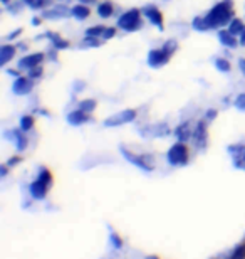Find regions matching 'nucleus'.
Masks as SVG:
<instances>
[{"label":"nucleus","mask_w":245,"mask_h":259,"mask_svg":"<svg viewBox=\"0 0 245 259\" xmlns=\"http://www.w3.org/2000/svg\"><path fill=\"white\" fill-rule=\"evenodd\" d=\"M233 17H235V14H233L232 0H222V2H217L205 15L207 22L210 25V30H218V29L227 27Z\"/></svg>","instance_id":"obj_1"},{"label":"nucleus","mask_w":245,"mask_h":259,"mask_svg":"<svg viewBox=\"0 0 245 259\" xmlns=\"http://www.w3.org/2000/svg\"><path fill=\"white\" fill-rule=\"evenodd\" d=\"M119 152L124 157L126 162H129L131 165H134L136 168L143 170V172H153L155 170V157L151 153H136V152H131L128 147L124 145H119Z\"/></svg>","instance_id":"obj_2"},{"label":"nucleus","mask_w":245,"mask_h":259,"mask_svg":"<svg viewBox=\"0 0 245 259\" xmlns=\"http://www.w3.org/2000/svg\"><path fill=\"white\" fill-rule=\"evenodd\" d=\"M116 27L124 32H136L143 27V12L141 9H128L116 20Z\"/></svg>","instance_id":"obj_3"},{"label":"nucleus","mask_w":245,"mask_h":259,"mask_svg":"<svg viewBox=\"0 0 245 259\" xmlns=\"http://www.w3.org/2000/svg\"><path fill=\"white\" fill-rule=\"evenodd\" d=\"M166 162L170 167H186L190 162V152L186 143L176 140L166 152Z\"/></svg>","instance_id":"obj_4"},{"label":"nucleus","mask_w":245,"mask_h":259,"mask_svg":"<svg viewBox=\"0 0 245 259\" xmlns=\"http://www.w3.org/2000/svg\"><path fill=\"white\" fill-rule=\"evenodd\" d=\"M138 118V111L133 110V108H128V110L118 111L114 115L108 116L106 120L103 121V125L106 128H118L123 125H128V123H133Z\"/></svg>","instance_id":"obj_5"},{"label":"nucleus","mask_w":245,"mask_h":259,"mask_svg":"<svg viewBox=\"0 0 245 259\" xmlns=\"http://www.w3.org/2000/svg\"><path fill=\"white\" fill-rule=\"evenodd\" d=\"M207 120L203 118L195 125L193 128V135H191V143L198 152H205L208 147V125Z\"/></svg>","instance_id":"obj_6"},{"label":"nucleus","mask_w":245,"mask_h":259,"mask_svg":"<svg viewBox=\"0 0 245 259\" xmlns=\"http://www.w3.org/2000/svg\"><path fill=\"white\" fill-rule=\"evenodd\" d=\"M141 12H143V17L146 19L151 25H155V27L158 29V30H165L163 14H161V10L156 7L155 4H146L141 9Z\"/></svg>","instance_id":"obj_7"},{"label":"nucleus","mask_w":245,"mask_h":259,"mask_svg":"<svg viewBox=\"0 0 245 259\" xmlns=\"http://www.w3.org/2000/svg\"><path fill=\"white\" fill-rule=\"evenodd\" d=\"M228 157L232 158L233 168L245 172V143H232L227 147Z\"/></svg>","instance_id":"obj_8"},{"label":"nucleus","mask_w":245,"mask_h":259,"mask_svg":"<svg viewBox=\"0 0 245 259\" xmlns=\"http://www.w3.org/2000/svg\"><path fill=\"white\" fill-rule=\"evenodd\" d=\"M71 15V9L67 4H54L51 5L49 9H45L40 12V17L47 19V20H61V19H67Z\"/></svg>","instance_id":"obj_9"},{"label":"nucleus","mask_w":245,"mask_h":259,"mask_svg":"<svg viewBox=\"0 0 245 259\" xmlns=\"http://www.w3.org/2000/svg\"><path fill=\"white\" fill-rule=\"evenodd\" d=\"M4 137L7 140H12L14 142V147L17 150L19 153H22L27 150L29 147V138H27V133L22 132L20 128H15V130H7V132L4 133Z\"/></svg>","instance_id":"obj_10"},{"label":"nucleus","mask_w":245,"mask_h":259,"mask_svg":"<svg viewBox=\"0 0 245 259\" xmlns=\"http://www.w3.org/2000/svg\"><path fill=\"white\" fill-rule=\"evenodd\" d=\"M170 58L171 56L166 53V51L161 48V49H151L148 56H146V64L153 69H160L170 63Z\"/></svg>","instance_id":"obj_11"},{"label":"nucleus","mask_w":245,"mask_h":259,"mask_svg":"<svg viewBox=\"0 0 245 259\" xmlns=\"http://www.w3.org/2000/svg\"><path fill=\"white\" fill-rule=\"evenodd\" d=\"M34 90V79H30L29 76H19L14 79L12 93L15 96H27Z\"/></svg>","instance_id":"obj_12"},{"label":"nucleus","mask_w":245,"mask_h":259,"mask_svg":"<svg viewBox=\"0 0 245 259\" xmlns=\"http://www.w3.org/2000/svg\"><path fill=\"white\" fill-rule=\"evenodd\" d=\"M45 59V53H32L19 59L17 67L20 71H30L35 66H40Z\"/></svg>","instance_id":"obj_13"},{"label":"nucleus","mask_w":245,"mask_h":259,"mask_svg":"<svg viewBox=\"0 0 245 259\" xmlns=\"http://www.w3.org/2000/svg\"><path fill=\"white\" fill-rule=\"evenodd\" d=\"M168 123H156V125H146L144 130H139V133L146 138H163L166 135H170Z\"/></svg>","instance_id":"obj_14"},{"label":"nucleus","mask_w":245,"mask_h":259,"mask_svg":"<svg viewBox=\"0 0 245 259\" xmlns=\"http://www.w3.org/2000/svg\"><path fill=\"white\" fill-rule=\"evenodd\" d=\"M42 39H49V42L52 48H56L57 51H64V49H69L71 44L69 40H66L64 37H61L57 32H52V30H47L45 34H40V35H35V40H42Z\"/></svg>","instance_id":"obj_15"},{"label":"nucleus","mask_w":245,"mask_h":259,"mask_svg":"<svg viewBox=\"0 0 245 259\" xmlns=\"http://www.w3.org/2000/svg\"><path fill=\"white\" fill-rule=\"evenodd\" d=\"M66 121L69 123L71 126H81V125H86V123L92 121V118H91L89 113L76 108V110H72L66 115Z\"/></svg>","instance_id":"obj_16"},{"label":"nucleus","mask_w":245,"mask_h":259,"mask_svg":"<svg viewBox=\"0 0 245 259\" xmlns=\"http://www.w3.org/2000/svg\"><path fill=\"white\" fill-rule=\"evenodd\" d=\"M49 185L42 184L40 180L35 179L34 182L29 184V195L32 197L34 200H45V197H47V192H49Z\"/></svg>","instance_id":"obj_17"},{"label":"nucleus","mask_w":245,"mask_h":259,"mask_svg":"<svg viewBox=\"0 0 245 259\" xmlns=\"http://www.w3.org/2000/svg\"><path fill=\"white\" fill-rule=\"evenodd\" d=\"M218 42H220L223 48H228V49H237L238 46V39L237 35H233L228 29H218Z\"/></svg>","instance_id":"obj_18"},{"label":"nucleus","mask_w":245,"mask_h":259,"mask_svg":"<svg viewBox=\"0 0 245 259\" xmlns=\"http://www.w3.org/2000/svg\"><path fill=\"white\" fill-rule=\"evenodd\" d=\"M173 135L178 142H183V143H188L191 142V135H193V130H191L190 121H181L180 125H176L173 130Z\"/></svg>","instance_id":"obj_19"},{"label":"nucleus","mask_w":245,"mask_h":259,"mask_svg":"<svg viewBox=\"0 0 245 259\" xmlns=\"http://www.w3.org/2000/svg\"><path fill=\"white\" fill-rule=\"evenodd\" d=\"M17 46H12V44H4L2 48H0V66L5 67L10 61L14 59L15 53H17Z\"/></svg>","instance_id":"obj_20"},{"label":"nucleus","mask_w":245,"mask_h":259,"mask_svg":"<svg viewBox=\"0 0 245 259\" xmlns=\"http://www.w3.org/2000/svg\"><path fill=\"white\" fill-rule=\"evenodd\" d=\"M91 15V10H89V5H84V4H76L74 7H71V17H74L76 20H82L89 19Z\"/></svg>","instance_id":"obj_21"},{"label":"nucleus","mask_w":245,"mask_h":259,"mask_svg":"<svg viewBox=\"0 0 245 259\" xmlns=\"http://www.w3.org/2000/svg\"><path fill=\"white\" fill-rule=\"evenodd\" d=\"M96 14H97L101 19H109V17H113V14H114V4H113V2H109V0H104V2L97 4Z\"/></svg>","instance_id":"obj_22"},{"label":"nucleus","mask_w":245,"mask_h":259,"mask_svg":"<svg viewBox=\"0 0 245 259\" xmlns=\"http://www.w3.org/2000/svg\"><path fill=\"white\" fill-rule=\"evenodd\" d=\"M35 179L40 180L42 184L45 185H49V187H52V184H54V177H52V174H51V170L47 167H40L37 168V174H35Z\"/></svg>","instance_id":"obj_23"},{"label":"nucleus","mask_w":245,"mask_h":259,"mask_svg":"<svg viewBox=\"0 0 245 259\" xmlns=\"http://www.w3.org/2000/svg\"><path fill=\"white\" fill-rule=\"evenodd\" d=\"M191 27H193V30H197V32H208L210 30V25H208L205 15H197V17H193V20H191Z\"/></svg>","instance_id":"obj_24"},{"label":"nucleus","mask_w":245,"mask_h":259,"mask_svg":"<svg viewBox=\"0 0 245 259\" xmlns=\"http://www.w3.org/2000/svg\"><path fill=\"white\" fill-rule=\"evenodd\" d=\"M108 242L114 251L123 249V239L121 236H118L116 231H113V227H109V234H108Z\"/></svg>","instance_id":"obj_25"},{"label":"nucleus","mask_w":245,"mask_h":259,"mask_svg":"<svg viewBox=\"0 0 245 259\" xmlns=\"http://www.w3.org/2000/svg\"><path fill=\"white\" fill-rule=\"evenodd\" d=\"M227 29L230 30L233 35H237V37H238V35H240L243 32V29H245V20L238 19V17H233L230 20V24L227 25Z\"/></svg>","instance_id":"obj_26"},{"label":"nucleus","mask_w":245,"mask_h":259,"mask_svg":"<svg viewBox=\"0 0 245 259\" xmlns=\"http://www.w3.org/2000/svg\"><path fill=\"white\" fill-rule=\"evenodd\" d=\"M34 125H35V118H34V115H24V116H20V120H19V128L22 130V132L29 133L30 130L34 128Z\"/></svg>","instance_id":"obj_27"},{"label":"nucleus","mask_w":245,"mask_h":259,"mask_svg":"<svg viewBox=\"0 0 245 259\" xmlns=\"http://www.w3.org/2000/svg\"><path fill=\"white\" fill-rule=\"evenodd\" d=\"M96 106H97V103L94 98H84V100H81V101H77V108L82 111H86V113H91L96 110Z\"/></svg>","instance_id":"obj_28"},{"label":"nucleus","mask_w":245,"mask_h":259,"mask_svg":"<svg viewBox=\"0 0 245 259\" xmlns=\"http://www.w3.org/2000/svg\"><path fill=\"white\" fill-rule=\"evenodd\" d=\"M213 66L217 67L218 72H222V74H227V72L232 71V64L230 61L225 59V58H215L213 59Z\"/></svg>","instance_id":"obj_29"},{"label":"nucleus","mask_w":245,"mask_h":259,"mask_svg":"<svg viewBox=\"0 0 245 259\" xmlns=\"http://www.w3.org/2000/svg\"><path fill=\"white\" fill-rule=\"evenodd\" d=\"M82 49H94V48H101V39L99 37H92V35H86L84 40L81 42Z\"/></svg>","instance_id":"obj_30"},{"label":"nucleus","mask_w":245,"mask_h":259,"mask_svg":"<svg viewBox=\"0 0 245 259\" xmlns=\"http://www.w3.org/2000/svg\"><path fill=\"white\" fill-rule=\"evenodd\" d=\"M51 5H54V0H34L32 5H30L29 9H32V10H45V9H49Z\"/></svg>","instance_id":"obj_31"},{"label":"nucleus","mask_w":245,"mask_h":259,"mask_svg":"<svg viewBox=\"0 0 245 259\" xmlns=\"http://www.w3.org/2000/svg\"><path fill=\"white\" fill-rule=\"evenodd\" d=\"M161 48H163L170 56H173L176 51H178V40H176V39H168V40H165V44L161 46Z\"/></svg>","instance_id":"obj_32"},{"label":"nucleus","mask_w":245,"mask_h":259,"mask_svg":"<svg viewBox=\"0 0 245 259\" xmlns=\"http://www.w3.org/2000/svg\"><path fill=\"white\" fill-rule=\"evenodd\" d=\"M104 25H91V27L86 29V35H92V37H103V32H104Z\"/></svg>","instance_id":"obj_33"},{"label":"nucleus","mask_w":245,"mask_h":259,"mask_svg":"<svg viewBox=\"0 0 245 259\" xmlns=\"http://www.w3.org/2000/svg\"><path fill=\"white\" fill-rule=\"evenodd\" d=\"M27 76L30 77V79H34V81L42 79V76H44L42 64H40V66H35V67H32V69H30V71H27Z\"/></svg>","instance_id":"obj_34"},{"label":"nucleus","mask_w":245,"mask_h":259,"mask_svg":"<svg viewBox=\"0 0 245 259\" xmlns=\"http://www.w3.org/2000/svg\"><path fill=\"white\" fill-rule=\"evenodd\" d=\"M230 257L232 259H243L245 257V242H240L233 247V251L230 252Z\"/></svg>","instance_id":"obj_35"},{"label":"nucleus","mask_w":245,"mask_h":259,"mask_svg":"<svg viewBox=\"0 0 245 259\" xmlns=\"http://www.w3.org/2000/svg\"><path fill=\"white\" fill-rule=\"evenodd\" d=\"M233 106H235V110L245 113V93H238V95L235 96V100H233Z\"/></svg>","instance_id":"obj_36"},{"label":"nucleus","mask_w":245,"mask_h":259,"mask_svg":"<svg viewBox=\"0 0 245 259\" xmlns=\"http://www.w3.org/2000/svg\"><path fill=\"white\" fill-rule=\"evenodd\" d=\"M24 2H22V0H19V2H10L9 5H5V7H7V10H9V12L10 14H19L20 12V10H22L24 9Z\"/></svg>","instance_id":"obj_37"},{"label":"nucleus","mask_w":245,"mask_h":259,"mask_svg":"<svg viewBox=\"0 0 245 259\" xmlns=\"http://www.w3.org/2000/svg\"><path fill=\"white\" fill-rule=\"evenodd\" d=\"M218 116V110H215V108H208V110H205V113H203V118L210 123V121H215Z\"/></svg>","instance_id":"obj_38"},{"label":"nucleus","mask_w":245,"mask_h":259,"mask_svg":"<svg viewBox=\"0 0 245 259\" xmlns=\"http://www.w3.org/2000/svg\"><path fill=\"white\" fill-rule=\"evenodd\" d=\"M114 35H116V27H106L104 29V32H103V40H109V39H113Z\"/></svg>","instance_id":"obj_39"},{"label":"nucleus","mask_w":245,"mask_h":259,"mask_svg":"<svg viewBox=\"0 0 245 259\" xmlns=\"http://www.w3.org/2000/svg\"><path fill=\"white\" fill-rule=\"evenodd\" d=\"M22 157H20V155H14V157H10L9 160H7V165H9V167L10 168H12V167H17V165L19 163H22Z\"/></svg>","instance_id":"obj_40"},{"label":"nucleus","mask_w":245,"mask_h":259,"mask_svg":"<svg viewBox=\"0 0 245 259\" xmlns=\"http://www.w3.org/2000/svg\"><path fill=\"white\" fill-rule=\"evenodd\" d=\"M84 81H74V86H72V91H74V95H77V93H81V91H84Z\"/></svg>","instance_id":"obj_41"},{"label":"nucleus","mask_w":245,"mask_h":259,"mask_svg":"<svg viewBox=\"0 0 245 259\" xmlns=\"http://www.w3.org/2000/svg\"><path fill=\"white\" fill-rule=\"evenodd\" d=\"M22 32H24V29L22 27H19V29H15L14 32H10V34H7V39L9 40H15L19 37V35H22Z\"/></svg>","instance_id":"obj_42"},{"label":"nucleus","mask_w":245,"mask_h":259,"mask_svg":"<svg viewBox=\"0 0 245 259\" xmlns=\"http://www.w3.org/2000/svg\"><path fill=\"white\" fill-rule=\"evenodd\" d=\"M45 56H47V59H49V61H56V59H57V49H56V48H52V46H51V49L47 51V53H45Z\"/></svg>","instance_id":"obj_43"},{"label":"nucleus","mask_w":245,"mask_h":259,"mask_svg":"<svg viewBox=\"0 0 245 259\" xmlns=\"http://www.w3.org/2000/svg\"><path fill=\"white\" fill-rule=\"evenodd\" d=\"M9 165L7 163H4V165H0V179H5L7 177V174H9Z\"/></svg>","instance_id":"obj_44"},{"label":"nucleus","mask_w":245,"mask_h":259,"mask_svg":"<svg viewBox=\"0 0 245 259\" xmlns=\"http://www.w3.org/2000/svg\"><path fill=\"white\" fill-rule=\"evenodd\" d=\"M5 71H7L9 76H14V77H19L20 76V69H19V67H17V69H5Z\"/></svg>","instance_id":"obj_45"},{"label":"nucleus","mask_w":245,"mask_h":259,"mask_svg":"<svg viewBox=\"0 0 245 259\" xmlns=\"http://www.w3.org/2000/svg\"><path fill=\"white\" fill-rule=\"evenodd\" d=\"M238 69H240V72L245 76V59L243 58L238 59Z\"/></svg>","instance_id":"obj_46"},{"label":"nucleus","mask_w":245,"mask_h":259,"mask_svg":"<svg viewBox=\"0 0 245 259\" xmlns=\"http://www.w3.org/2000/svg\"><path fill=\"white\" fill-rule=\"evenodd\" d=\"M238 44H240L242 48H245V29H243V32L238 35Z\"/></svg>","instance_id":"obj_47"},{"label":"nucleus","mask_w":245,"mask_h":259,"mask_svg":"<svg viewBox=\"0 0 245 259\" xmlns=\"http://www.w3.org/2000/svg\"><path fill=\"white\" fill-rule=\"evenodd\" d=\"M40 22H42V19H40V17H34L32 20H30V24H32L34 27H37V25H40Z\"/></svg>","instance_id":"obj_48"},{"label":"nucleus","mask_w":245,"mask_h":259,"mask_svg":"<svg viewBox=\"0 0 245 259\" xmlns=\"http://www.w3.org/2000/svg\"><path fill=\"white\" fill-rule=\"evenodd\" d=\"M79 4H84V5H94L97 0H77Z\"/></svg>","instance_id":"obj_49"},{"label":"nucleus","mask_w":245,"mask_h":259,"mask_svg":"<svg viewBox=\"0 0 245 259\" xmlns=\"http://www.w3.org/2000/svg\"><path fill=\"white\" fill-rule=\"evenodd\" d=\"M17 48H19L20 51H25V49H27V46H25V42H19Z\"/></svg>","instance_id":"obj_50"},{"label":"nucleus","mask_w":245,"mask_h":259,"mask_svg":"<svg viewBox=\"0 0 245 259\" xmlns=\"http://www.w3.org/2000/svg\"><path fill=\"white\" fill-rule=\"evenodd\" d=\"M56 2H59V4H67V5H69V4H71V0H56Z\"/></svg>","instance_id":"obj_51"},{"label":"nucleus","mask_w":245,"mask_h":259,"mask_svg":"<svg viewBox=\"0 0 245 259\" xmlns=\"http://www.w3.org/2000/svg\"><path fill=\"white\" fill-rule=\"evenodd\" d=\"M0 2H2L4 5H9V4H10V0H0Z\"/></svg>","instance_id":"obj_52"},{"label":"nucleus","mask_w":245,"mask_h":259,"mask_svg":"<svg viewBox=\"0 0 245 259\" xmlns=\"http://www.w3.org/2000/svg\"><path fill=\"white\" fill-rule=\"evenodd\" d=\"M243 20H245V19H243Z\"/></svg>","instance_id":"obj_53"}]
</instances>
